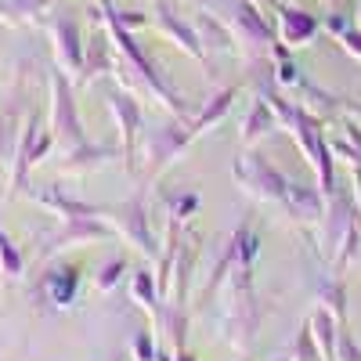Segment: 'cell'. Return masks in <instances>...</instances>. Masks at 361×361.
Returning <instances> with one entry per match:
<instances>
[{
	"instance_id": "1",
	"label": "cell",
	"mask_w": 361,
	"mask_h": 361,
	"mask_svg": "<svg viewBox=\"0 0 361 361\" xmlns=\"http://www.w3.org/2000/svg\"><path fill=\"white\" fill-rule=\"evenodd\" d=\"M51 134L66 148L83 145V123H80V112L73 102V87L62 73H51Z\"/></svg>"
},
{
	"instance_id": "2",
	"label": "cell",
	"mask_w": 361,
	"mask_h": 361,
	"mask_svg": "<svg viewBox=\"0 0 361 361\" xmlns=\"http://www.w3.org/2000/svg\"><path fill=\"white\" fill-rule=\"evenodd\" d=\"M51 145H54V134H40V116H29V123L18 134V148H15V177H11L15 188H25L29 166H37L51 152Z\"/></svg>"
},
{
	"instance_id": "3",
	"label": "cell",
	"mask_w": 361,
	"mask_h": 361,
	"mask_svg": "<svg viewBox=\"0 0 361 361\" xmlns=\"http://www.w3.org/2000/svg\"><path fill=\"white\" fill-rule=\"evenodd\" d=\"M109 235H112V228L102 224L98 217H69L62 231L47 238L44 257L54 253V250H66V246H73V243H90V238H109Z\"/></svg>"
},
{
	"instance_id": "4",
	"label": "cell",
	"mask_w": 361,
	"mask_h": 361,
	"mask_svg": "<svg viewBox=\"0 0 361 361\" xmlns=\"http://www.w3.org/2000/svg\"><path fill=\"white\" fill-rule=\"evenodd\" d=\"M54 51H58L66 69H73V73L80 69V29H76V22H69V18L54 22Z\"/></svg>"
},
{
	"instance_id": "5",
	"label": "cell",
	"mask_w": 361,
	"mask_h": 361,
	"mask_svg": "<svg viewBox=\"0 0 361 361\" xmlns=\"http://www.w3.org/2000/svg\"><path fill=\"white\" fill-rule=\"evenodd\" d=\"M116 214H119V228H123V235L134 238V243H137L145 253H152V238H148V228H145L141 199H134V202H127V206H119Z\"/></svg>"
},
{
	"instance_id": "6",
	"label": "cell",
	"mask_w": 361,
	"mask_h": 361,
	"mask_svg": "<svg viewBox=\"0 0 361 361\" xmlns=\"http://www.w3.org/2000/svg\"><path fill=\"white\" fill-rule=\"evenodd\" d=\"M116 119H119V127H123V141H127V152H134V137H137V127H141V109L137 102H130L127 94H112L109 98Z\"/></svg>"
},
{
	"instance_id": "7",
	"label": "cell",
	"mask_w": 361,
	"mask_h": 361,
	"mask_svg": "<svg viewBox=\"0 0 361 361\" xmlns=\"http://www.w3.org/2000/svg\"><path fill=\"white\" fill-rule=\"evenodd\" d=\"M44 286L51 289L54 304H69V300H73V289H76V267H54L51 275L44 279Z\"/></svg>"
},
{
	"instance_id": "8",
	"label": "cell",
	"mask_w": 361,
	"mask_h": 361,
	"mask_svg": "<svg viewBox=\"0 0 361 361\" xmlns=\"http://www.w3.org/2000/svg\"><path fill=\"white\" fill-rule=\"evenodd\" d=\"M105 156H112V148H87V145H80V148H73V156L66 159V170L69 173L90 170V166H98Z\"/></svg>"
},
{
	"instance_id": "9",
	"label": "cell",
	"mask_w": 361,
	"mask_h": 361,
	"mask_svg": "<svg viewBox=\"0 0 361 361\" xmlns=\"http://www.w3.org/2000/svg\"><path fill=\"white\" fill-rule=\"evenodd\" d=\"M22 267H25V260H22L18 246L8 238V231L0 228V271H4L8 279H18V275H22Z\"/></svg>"
},
{
	"instance_id": "10",
	"label": "cell",
	"mask_w": 361,
	"mask_h": 361,
	"mask_svg": "<svg viewBox=\"0 0 361 361\" xmlns=\"http://www.w3.org/2000/svg\"><path fill=\"white\" fill-rule=\"evenodd\" d=\"M18 134H22V130H18V119H15V116H0V163L15 156Z\"/></svg>"
},
{
	"instance_id": "11",
	"label": "cell",
	"mask_w": 361,
	"mask_h": 361,
	"mask_svg": "<svg viewBox=\"0 0 361 361\" xmlns=\"http://www.w3.org/2000/svg\"><path fill=\"white\" fill-rule=\"evenodd\" d=\"M314 329H322V333H318V340H322V347L325 350H333V322H329L322 311L314 314Z\"/></svg>"
},
{
	"instance_id": "12",
	"label": "cell",
	"mask_w": 361,
	"mask_h": 361,
	"mask_svg": "<svg viewBox=\"0 0 361 361\" xmlns=\"http://www.w3.org/2000/svg\"><path fill=\"white\" fill-rule=\"evenodd\" d=\"M119 271H123V260H112L105 271H102V279H98V289H112L119 282Z\"/></svg>"
},
{
	"instance_id": "13",
	"label": "cell",
	"mask_w": 361,
	"mask_h": 361,
	"mask_svg": "<svg viewBox=\"0 0 361 361\" xmlns=\"http://www.w3.org/2000/svg\"><path fill=\"white\" fill-rule=\"evenodd\" d=\"M134 296H137V300H145L148 307H152V300H156V293H152V286H148V275H145V271L134 279Z\"/></svg>"
},
{
	"instance_id": "14",
	"label": "cell",
	"mask_w": 361,
	"mask_h": 361,
	"mask_svg": "<svg viewBox=\"0 0 361 361\" xmlns=\"http://www.w3.org/2000/svg\"><path fill=\"white\" fill-rule=\"evenodd\" d=\"M264 119H271V116H267L264 105H257L253 116H250V123H246V137H257V134H260V123H264Z\"/></svg>"
},
{
	"instance_id": "15",
	"label": "cell",
	"mask_w": 361,
	"mask_h": 361,
	"mask_svg": "<svg viewBox=\"0 0 361 361\" xmlns=\"http://www.w3.org/2000/svg\"><path fill=\"white\" fill-rule=\"evenodd\" d=\"M134 350H137V357H141V361H152V357H156V350L148 347V336H145V333L134 340Z\"/></svg>"
},
{
	"instance_id": "16",
	"label": "cell",
	"mask_w": 361,
	"mask_h": 361,
	"mask_svg": "<svg viewBox=\"0 0 361 361\" xmlns=\"http://www.w3.org/2000/svg\"><path fill=\"white\" fill-rule=\"evenodd\" d=\"M343 357H347V361H361V350L350 347V343H343Z\"/></svg>"
},
{
	"instance_id": "17",
	"label": "cell",
	"mask_w": 361,
	"mask_h": 361,
	"mask_svg": "<svg viewBox=\"0 0 361 361\" xmlns=\"http://www.w3.org/2000/svg\"><path fill=\"white\" fill-rule=\"evenodd\" d=\"M180 361H192V357H180Z\"/></svg>"
}]
</instances>
